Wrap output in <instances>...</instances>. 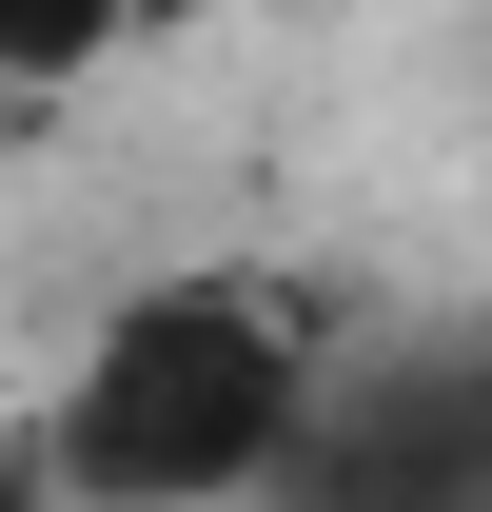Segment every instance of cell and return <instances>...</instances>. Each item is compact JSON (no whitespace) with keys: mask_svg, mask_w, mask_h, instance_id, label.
<instances>
[{"mask_svg":"<svg viewBox=\"0 0 492 512\" xmlns=\"http://www.w3.org/2000/svg\"><path fill=\"white\" fill-rule=\"evenodd\" d=\"M315 375H335V316L296 276H138L119 316L79 335L60 414H40V493H119V512H197V493H276Z\"/></svg>","mask_w":492,"mask_h":512,"instance_id":"obj_1","label":"cell"},{"mask_svg":"<svg viewBox=\"0 0 492 512\" xmlns=\"http://www.w3.org/2000/svg\"><path fill=\"white\" fill-rule=\"evenodd\" d=\"M276 493H335V512H453V493H492V335H453V355H374L355 414H335V375H315Z\"/></svg>","mask_w":492,"mask_h":512,"instance_id":"obj_2","label":"cell"},{"mask_svg":"<svg viewBox=\"0 0 492 512\" xmlns=\"http://www.w3.org/2000/svg\"><path fill=\"white\" fill-rule=\"evenodd\" d=\"M119 60V0H0V99H60Z\"/></svg>","mask_w":492,"mask_h":512,"instance_id":"obj_3","label":"cell"},{"mask_svg":"<svg viewBox=\"0 0 492 512\" xmlns=\"http://www.w3.org/2000/svg\"><path fill=\"white\" fill-rule=\"evenodd\" d=\"M178 20H217V0H119V40H178Z\"/></svg>","mask_w":492,"mask_h":512,"instance_id":"obj_4","label":"cell"}]
</instances>
